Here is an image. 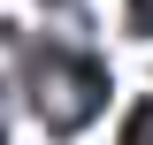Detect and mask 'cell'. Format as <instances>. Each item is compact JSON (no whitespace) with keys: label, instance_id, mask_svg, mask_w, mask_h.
Returning a JSON list of instances; mask_svg holds the SVG:
<instances>
[{"label":"cell","instance_id":"2","mask_svg":"<svg viewBox=\"0 0 153 145\" xmlns=\"http://www.w3.org/2000/svg\"><path fill=\"white\" fill-rule=\"evenodd\" d=\"M115 145H153V99H138V107L123 115V138Z\"/></svg>","mask_w":153,"mask_h":145},{"label":"cell","instance_id":"1","mask_svg":"<svg viewBox=\"0 0 153 145\" xmlns=\"http://www.w3.org/2000/svg\"><path fill=\"white\" fill-rule=\"evenodd\" d=\"M23 92H31V115L54 138H76L107 107V61L92 46H69V38H31L23 46Z\"/></svg>","mask_w":153,"mask_h":145}]
</instances>
